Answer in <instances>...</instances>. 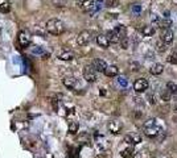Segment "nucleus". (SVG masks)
<instances>
[{
    "instance_id": "f257e3e1",
    "label": "nucleus",
    "mask_w": 177,
    "mask_h": 158,
    "mask_svg": "<svg viewBox=\"0 0 177 158\" xmlns=\"http://www.w3.org/2000/svg\"><path fill=\"white\" fill-rule=\"evenodd\" d=\"M46 32L53 36H61L65 32V24L59 19H50L46 22Z\"/></svg>"
},
{
    "instance_id": "f03ea898",
    "label": "nucleus",
    "mask_w": 177,
    "mask_h": 158,
    "mask_svg": "<svg viewBox=\"0 0 177 158\" xmlns=\"http://www.w3.org/2000/svg\"><path fill=\"white\" fill-rule=\"evenodd\" d=\"M160 132H161V129L157 127V123H156L155 119H149L144 123V133L149 138H156L160 134Z\"/></svg>"
},
{
    "instance_id": "7ed1b4c3",
    "label": "nucleus",
    "mask_w": 177,
    "mask_h": 158,
    "mask_svg": "<svg viewBox=\"0 0 177 158\" xmlns=\"http://www.w3.org/2000/svg\"><path fill=\"white\" fill-rule=\"evenodd\" d=\"M98 4H100V3H95L93 0H82V1L78 3V7L83 12H94V11L100 8V7H98Z\"/></svg>"
},
{
    "instance_id": "20e7f679",
    "label": "nucleus",
    "mask_w": 177,
    "mask_h": 158,
    "mask_svg": "<svg viewBox=\"0 0 177 158\" xmlns=\"http://www.w3.org/2000/svg\"><path fill=\"white\" fill-rule=\"evenodd\" d=\"M83 78H85V81L89 82V83H94V82L98 79L96 70L91 65L85 66V68H83Z\"/></svg>"
},
{
    "instance_id": "39448f33",
    "label": "nucleus",
    "mask_w": 177,
    "mask_h": 158,
    "mask_svg": "<svg viewBox=\"0 0 177 158\" xmlns=\"http://www.w3.org/2000/svg\"><path fill=\"white\" fill-rule=\"evenodd\" d=\"M91 41V33L89 31H82L81 33L77 36V43L79 46H86Z\"/></svg>"
},
{
    "instance_id": "423d86ee",
    "label": "nucleus",
    "mask_w": 177,
    "mask_h": 158,
    "mask_svg": "<svg viewBox=\"0 0 177 158\" xmlns=\"http://www.w3.org/2000/svg\"><path fill=\"white\" fill-rule=\"evenodd\" d=\"M148 87H149V83L146 78H139L134 83V90L136 92H144V91L148 90Z\"/></svg>"
},
{
    "instance_id": "0eeeda50",
    "label": "nucleus",
    "mask_w": 177,
    "mask_h": 158,
    "mask_svg": "<svg viewBox=\"0 0 177 158\" xmlns=\"http://www.w3.org/2000/svg\"><path fill=\"white\" fill-rule=\"evenodd\" d=\"M17 40H19V43H20V46L21 47H28L31 41H32V38H31V34H29L27 31H21V32H19Z\"/></svg>"
},
{
    "instance_id": "6e6552de",
    "label": "nucleus",
    "mask_w": 177,
    "mask_h": 158,
    "mask_svg": "<svg viewBox=\"0 0 177 158\" xmlns=\"http://www.w3.org/2000/svg\"><path fill=\"white\" fill-rule=\"evenodd\" d=\"M173 37H174V34L169 28L161 29V32H160V40L164 41L165 43H171L173 41Z\"/></svg>"
},
{
    "instance_id": "1a4fd4ad",
    "label": "nucleus",
    "mask_w": 177,
    "mask_h": 158,
    "mask_svg": "<svg viewBox=\"0 0 177 158\" xmlns=\"http://www.w3.org/2000/svg\"><path fill=\"white\" fill-rule=\"evenodd\" d=\"M62 83L66 88H69V90H75V88H77V79H75L74 77H72V75H66V77H64Z\"/></svg>"
},
{
    "instance_id": "9d476101",
    "label": "nucleus",
    "mask_w": 177,
    "mask_h": 158,
    "mask_svg": "<svg viewBox=\"0 0 177 158\" xmlns=\"http://www.w3.org/2000/svg\"><path fill=\"white\" fill-rule=\"evenodd\" d=\"M107 127H109L110 132H111V133H114V134H119L122 132V129H123V124H122L120 121H118V120L110 121Z\"/></svg>"
},
{
    "instance_id": "9b49d317",
    "label": "nucleus",
    "mask_w": 177,
    "mask_h": 158,
    "mask_svg": "<svg viewBox=\"0 0 177 158\" xmlns=\"http://www.w3.org/2000/svg\"><path fill=\"white\" fill-rule=\"evenodd\" d=\"M57 58L61 61H73L74 59V53L68 49H62L57 53Z\"/></svg>"
},
{
    "instance_id": "f8f14e48",
    "label": "nucleus",
    "mask_w": 177,
    "mask_h": 158,
    "mask_svg": "<svg viewBox=\"0 0 177 158\" xmlns=\"http://www.w3.org/2000/svg\"><path fill=\"white\" fill-rule=\"evenodd\" d=\"M91 66L99 73H105V70L107 68V63H106L102 58H95L93 61V63H91Z\"/></svg>"
},
{
    "instance_id": "ddd939ff",
    "label": "nucleus",
    "mask_w": 177,
    "mask_h": 158,
    "mask_svg": "<svg viewBox=\"0 0 177 158\" xmlns=\"http://www.w3.org/2000/svg\"><path fill=\"white\" fill-rule=\"evenodd\" d=\"M124 142L130 144V145H137V144L141 142V137L139 134H127L124 136Z\"/></svg>"
},
{
    "instance_id": "4468645a",
    "label": "nucleus",
    "mask_w": 177,
    "mask_h": 158,
    "mask_svg": "<svg viewBox=\"0 0 177 158\" xmlns=\"http://www.w3.org/2000/svg\"><path fill=\"white\" fill-rule=\"evenodd\" d=\"M96 43H98L100 47H103V49H107L111 42L109 41L107 36H105V34H98V36H96Z\"/></svg>"
},
{
    "instance_id": "2eb2a0df",
    "label": "nucleus",
    "mask_w": 177,
    "mask_h": 158,
    "mask_svg": "<svg viewBox=\"0 0 177 158\" xmlns=\"http://www.w3.org/2000/svg\"><path fill=\"white\" fill-rule=\"evenodd\" d=\"M106 36H107V38H109V41L111 43H118L119 41H120V36H119L118 32L115 31V29L114 31H109Z\"/></svg>"
},
{
    "instance_id": "dca6fc26",
    "label": "nucleus",
    "mask_w": 177,
    "mask_h": 158,
    "mask_svg": "<svg viewBox=\"0 0 177 158\" xmlns=\"http://www.w3.org/2000/svg\"><path fill=\"white\" fill-rule=\"evenodd\" d=\"M119 74V68L116 66L111 65V66H107V68L105 70V75L109 78H112V77H116Z\"/></svg>"
},
{
    "instance_id": "f3484780",
    "label": "nucleus",
    "mask_w": 177,
    "mask_h": 158,
    "mask_svg": "<svg viewBox=\"0 0 177 158\" xmlns=\"http://www.w3.org/2000/svg\"><path fill=\"white\" fill-rule=\"evenodd\" d=\"M120 155L123 158H134L135 155H136V150H135L134 148H126V149H123L120 152Z\"/></svg>"
},
{
    "instance_id": "a211bd4d",
    "label": "nucleus",
    "mask_w": 177,
    "mask_h": 158,
    "mask_svg": "<svg viewBox=\"0 0 177 158\" xmlns=\"http://www.w3.org/2000/svg\"><path fill=\"white\" fill-rule=\"evenodd\" d=\"M149 71H151L152 75H160L164 71V66H163L161 63H155V65H152V67H151Z\"/></svg>"
},
{
    "instance_id": "6ab92c4d",
    "label": "nucleus",
    "mask_w": 177,
    "mask_h": 158,
    "mask_svg": "<svg viewBox=\"0 0 177 158\" xmlns=\"http://www.w3.org/2000/svg\"><path fill=\"white\" fill-rule=\"evenodd\" d=\"M141 33H143L144 37H151L155 34V28L153 25H144L143 29H141Z\"/></svg>"
},
{
    "instance_id": "aec40b11",
    "label": "nucleus",
    "mask_w": 177,
    "mask_h": 158,
    "mask_svg": "<svg viewBox=\"0 0 177 158\" xmlns=\"http://www.w3.org/2000/svg\"><path fill=\"white\" fill-rule=\"evenodd\" d=\"M167 43L164 42V41H161V40H159L157 42H156V50H157L159 53H165L167 52Z\"/></svg>"
},
{
    "instance_id": "412c9836",
    "label": "nucleus",
    "mask_w": 177,
    "mask_h": 158,
    "mask_svg": "<svg viewBox=\"0 0 177 158\" xmlns=\"http://www.w3.org/2000/svg\"><path fill=\"white\" fill-rule=\"evenodd\" d=\"M78 128H79V125H78L77 121H70L69 123V133L75 134L78 132Z\"/></svg>"
},
{
    "instance_id": "4be33fe9",
    "label": "nucleus",
    "mask_w": 177,
    "mask_h": 158,
    "mask_svg": "<svg viewBox=\"0 0 177 158\" xmlns=\"http://www.w3.org/2000/svg\"><path fill=\"white\" fill-rule=\"evenodd\" d=\"M10 11H11V5L8 1H1V3H0V12L8 13Z\"/></svg>"
},
{
    "instance_id": "5701e85b",
    "label": "nucleus",
    "mask_w": 177,
    "mask_h": 158,
    "mask_svg": "<svg viewBox=\"0 0 177 158\" xmlns=\"http://www.w3.org/2000/svg\"><path fill=\"white\" fill-rule=\"evenodd\" d=\"M167 90L171 94H177V84L173 82H168L167 83Z\"/></svg>"
},
{
    "instance_id": "b1692460",
    "label": "nucleus",
    "mask_w": 177,
    "mask_h": 158,
    "mask_svg": "<svg viewBox=\"0 0 177 158\" xmlns=\"http://www.w3.org/2000/svg\"><path fill=\"white\" fill-rule=\"evenodd\" d=\"M172 25V21L169 20V17H164V19L161 20V24H160V28L161 29H165V28H169Z\"/></svg>"
},
{
    "instance_id": "393cba45",
    "label": "nucleus",
    "mask_w": 177,
    "mask_h": 158,
    "mask_svg": "<svg viewBox=\"0 0 177 158\" xmlns=\"http://www.w3.org/2000/svg\"><path fill=\"white\" fill-rule=\"evenodd\" d=\"M171 95H172V94L169 92L168 90H163L161 94H160V96H161V100H164V102H169V100H171Z\"/></svg>"
},
{
    "instance_id": "a878e982",
    "label": "nucleus",
    "mask_w": 177,
    "mask_h": 158,
    "mask_svg": "<svg viewBox=\"0 0 177 158\" xmlns=\"http://www.w3.org/2000/svg\"><path fill=\"white\" fill-rule=\"evenodd\" d=\"M167 61L169 63H172V65H177V53H173V54H171V56L167 58Z\"/></svg>"
},
{
    "instance_id": "bb28decb",
    "label": "nucleus",
    "mask_w": 177,
    "mask_h": 158,
    "mask_svg": "<svg viewBox=\"0 0 177 158\" xmlns=\"http://www.w3.org/2000/svg\"><path fill=\"white\" fill-rule=\"evenodd\" d=\"M130 68L132 70V71H139V70H140V65L137 62H131L130 63Z\"/></svg>"
},
{
    "instance_id": "cd10ccee",
    "label": "nucleus",
    "mask_w": 177,
    "mask_h": 158,
    "mask_svg": "<svg viewBox=\"0 0 177 158\" xmlns=\"http://www.w3.org/2000/svg\"><path fill=\"white\" fill-rule=\"evenodd\" d=\"M118 4H119L118 0H107V1H106V7H110V8H111V7H116Z\"/></svg>"
},
{
    "instance_id": "c85d7f7f",
    "label": "nucleus",
    "mask_w": 177,
    "mask_h": 158,
    "mask_svg": "<svg viewBox=\"0 0 177 158\" xmlns=\"http://www.w3.org/2000/svg\"><path fill=\"white\" fill-rule=\"evenodd\" d=\"M118 82H119V84H122L123 87L127 86V79H126V77H119L118 78Z\"/></svg>"
},
{
    "instance_id": "c756f323",
    "label": "nucleus",
    "mask_w": 177,
    "mask_h": 158,
    "mask_svg": "<svg viewBox=\"0 0 177 158\" xmlns=\"http://www.w3.org/2000/svg\"><path fill=\"white\" fill-rule=\"evenodd\" d=\"M148 102L151 104H156V96L153 94H148Z\"/></svg>"
},
{
    "instance_id": "7c9ffc66",
    "label": "nucleus",
    "mask_w": 177,
    "mask_h": 158,
    "mask_svg": "<svg viewBox=\"0 0 177 158\" xmlns=\"http://www.w3.org/2000/svg\"><path fill=\"white\" fill-rule=\"evenodd\" d=\"M120 43H122V47H123V49H127V47H128V40H127V37H126V38H122Z\"/></svg>"
},
{
    "instance_id": "2f4dec72",
    "label": "nucleus",
    "mask_w": 177,
    "mask_h": 158,
    "mask_svg": "<svg viewBox=\"0 0 177 158\" xmlns=\"http://www.w3.org/2000/svg\"><path fill=\"white\" fill-rule=\"evenodd\" d=\"M134 11H135V12H139V11H140V7L139 5H135L134 7Z\"/></svg>"
}]
</instances>
